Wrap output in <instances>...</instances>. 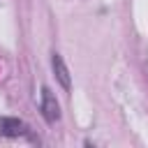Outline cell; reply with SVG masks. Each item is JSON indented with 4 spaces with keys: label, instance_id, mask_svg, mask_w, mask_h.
<instances>
[{
    "label": "cell",
    "instance_id": "obj_1",
    "mask_svg": "<svg viewBox=\"0 0 148 148\" xmlns=\"http://www.w3.org/2000/svg\"><path fill=\"white\" fill-rule=\"evenodd\" d=\"M30 134V127L18 120V118H12V116H2L0 118V136H7V139H18V136H28Z\"/></svg>",
    "mask_w": 148,
    "mask_h": 148
},
{
    "label": "cell",
    "instance_id": "obj_2",
    "mask_svg": "<svg viewBox=\"0 0 148 148\" xmlns=\"http://www.w3.org/2000/svg\"><path fill=\"white\" fill-rule=\"evenodd\" d=\"M39 109H42V116H44L46 123H56L60 118V104H58L56 95L51 92V88H46V86L42 88V104H39Z\"/></svg>",
    "mask_w": 148,
    "mask_h": 148
},
{
    "label": "cell",
    "instance_id": "obj_3",
    "mask_svg": "<svg viewBox=\"0 0 148 148\" xmlns=\"http://www.w3.org/2000/svg\"><path fill=\"white\" fill-rule=\"evenodd\" d=\"M51 67H53V74H56L58 83L65 90H69L72 88V76H69V69H67V65H65V60H62L60 53H51Z\"/></svg>",
    "mask_w": 148,
    "mask_h": 148
}]
</instances>
